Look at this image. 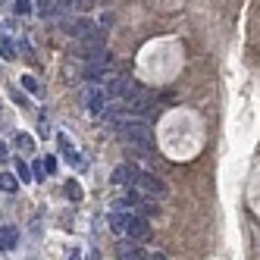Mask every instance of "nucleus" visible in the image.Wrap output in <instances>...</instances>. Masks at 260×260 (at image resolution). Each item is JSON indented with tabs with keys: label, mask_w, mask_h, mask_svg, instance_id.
Returning a JSON list of instances; mask_svg holds the SVG:
<instances>
[{
	"label": "nucleus",
	"mask_w": 260,
	"mask_h": 260,
	"mask_svg": "<svg viewBox=\"0 0 260 260\" xmlns=\"http://www.w3.org/2000/svg\"><path fill=\"white\" fill-rule=\"evenodd\" d=\"M138 207H141V213H144V216H151V213L157 210V204H154V201H141Z\"/></svg>",
	"instance_id": "f3484780"
},
{
	"label": "nucleus",
	"mask_w": 260,
	"mask_h": 260,
	"mask_svg": "<svg viewBox=\"0 0 260 260\" xmlns=\"http://www.w3.org/2000/svg\"><path fill=\"white\" fill-rule=\"evenodd\" d=\"M16 144H19L22 151H31V154H35V138H31V135H19V138H16Z\"/></svg>",
	"instance_id": "4468645a"
},
{
	"label": "nucleus",
	"mask_w": 260,
	"mask_h": 260,
	"mask_svg": "<svg viewBox=\"0 0 260 260\" xmlns=\"http://www.w3.org/2000/svg\"><path fill=\"white\" fill-rule=\"evenodd\" d=\"M116 132L122 138L125 147H135V151H151L154 147V138H151V125H147L144 119H122L116 125Z\"/></svg>",
	"instance_id": "f257e3e1"
},
{
	"label": "nucleus",
	"mask_w": 260,
	"mask_h": 260,
	"mask_svg": "<svg viewBox=\"0 0 260 260\" xmlns=\"http://www.w3.org/2000/svg\"><path fill=\"white\" fill-rule=\"evenodd\" d=\"M113 185H138L141 182V170L135 163H119L113 170V179H110Z\"/></svg>",
	"instance_id": "7ed1b4c3"
},
{
	"label": "nucleus",
	"mask_w": 260,
	"mask_h": 260,
	"mask_svg": "<svg viewBox=\"0 0 260 260\" xmlns=\"http://www.w3.org/2000/svg\"><path fill=\"white\" fill-rule=\"evenodd\" d=\"M16 241H19V232H16V226H10V222H4L0 226V251H13L16 248Z\"/></svg>",
	"instance_id": "6e6552de"
},
{
	"label": "nucleus",
	"mask_w": 260,
	"mask_h": 260,
	"mask_svg": "<svg viewBox=\"0 0 260 260\" xmlns=\"http://www.w3.org/2000/svg\"><path fill=\"white\" fill-rule=\"evenodd\" d=\"M44 166H47V173H57V160H53V157H47Z\"/></svg>",
	"instance_id": "a211bd4d"
},
{
	"label": "nucleus",
	"mask_w": 260,
	"mask_h": 260,
	"mask_svg": "<svg viewBox=\"0 0 260 260\" xmlns=\"http://www.w3.org/2000/svg\"><path fill=\"white\" fill-rule=\"evenodd\" d=\"M22 85H25V88L31 91V94H41V85H38V82H35L31 76H22Z\"/></svg>",
	"instance_id": "2eb2a0df"
},
{
	"label": "nucleus",
	"mask_w": 260,
	"mask_h": 260,
	"mask_svg": "<svg viewBox=\"0 0 260 260\" xmlns=\"http://www.w3.org/2000/svg\"><path fill=\"white\" fill-rule=\"evenodd\" d=\"M16 173H19V179H22V182H35V170H31L28 163H22V160L16 163Z\"/></svg>",
	"instance_id": "f8f14e48"
},
{
	"label": "nucleus",
	"mask_w": 260,
	"mask_h": 260,
	"mask_svg": "<svg viewBox=\"0 0 260 260\" xmlns=\"http://www.w3.org/2000/svg\"><path fill=\"white\" fill-rule=\"evenodd\" d=\"M141 188L144 191H151V194H157V198H166L170 194V188H166V182L163 179H157V176H151V173H141Z\"/></svg>",
	"instance_id": "423d86ee"
},
{
	"label": "nucleus",
	"mask_w": 260,
	"mask_h": 260,
	"mask_svg": "<svg viewBox=\"0 0 260 260\" xmlns=\"http://www.w3.org/2000/svg\"><path fill=\"white\" fill-rule=\"evenodd\" d=\"M85 107H88V113H94V116H104L107 113V107H110V94H107V85H94L91 82L85 88Z\"/></svg>",
	"instance_id": "f03ea898"
},
{
	"label": "nucleus",
	"mask_w": 260,
	"mask_h": 260,
	"mask_svg": "<svg viewBox=\"0 0 260 260\" xmlns=\"http://www.w3.org/2000/svg\"><path fill=\"white\" fill-rule=\"evenodd\" d=\"M128 238H138V241H147L151 238V222H147V216H132L128 219Z\"/></svg>",
	"instance_id": "39448f33"
},
{
	"label": "nucleus",
	"mask_w": 260,
	"mask_h": 260,
	"mask_svg": "<svg viewBox=\"0 0 260 260\" xmlns=\"http://www.w3.org/2000/svg\"><path fill=\"white\" fill-rule=\"evenodd\" d=\"M57 144H60V151H63V160L69 163V166H76V170H85V157H79V151H76V144H72L63 132H57Z\"/></svg>",
	"instance_id": "20e7f679"
},
{
	"label": "nucleus",
	"mask_w": 260,
	"mask_h": 260,
	"mask_svg": "<svg viewBox=\"0 0 260 260\" xmlns=\"http://www.w3.org/2000/svg\"><path fill=\"white\" fill-rule=\"evenodd\" d=\"M66 198H69V201H82V185H79L76 179L66 182Z\"/></svg>",
	"instance_id": "9b49d317"
},
{
	"label": "nucleus",
	"mask_w": 260,
	"mask_h": 260,
	"mask_svg": "<svg viewBox=\"0 0 260 260\" xmlns=\"http://www.w3.org/2000/svg\"><path fill=\"white\" fill-rule=\"evenodd\" d=\"M16 13H19V16L31 13V0H16Z\"/></svg>",
	"instance_id": "dca6fc26"
},
{
	"label": "nucleus",
	"mask_w": 260,
	"mask_h": 260,
	"mask_svg": "<svg viewBox=\"0 0 260 260\" xmlns=\"http://www.w3.org/2000/svg\"><path fill=\"white\" fill-rule=\"evenodd\" d=\"M128 219H132V216H125V213L113 210V213H110V229H113L116 235H125V232H128Z\"/></svg>",
	"instance_id": "1a4fd4ad"
},
{
	"label": "nucleus",
	"mask_w": 260,
	"mask_h": 260,
	"mask_svg": "<svg viewBox=\"0 0 260 260\" xmlns=\"http://www.w3.org/2000/svg\"><path fill=\"white\" fill-rule=\"evenodd\" d=\"M116 254H119L122 260H141V257H147V254L141 251V245H138V238L119 241V245H116Z\"/></svg>",
	"instance_id": "0eeeda50"
},
{
	"label": "nucleus",
	"mask_w": 260,
	"mask_h": 260,
	"mask_svg": "<svg viewBox=\"0 0 260 260\" xmlns=\"http://www.w3.org/2000/svg\"><path fill=\"white\" fill-rule=\"evenodd\" d=\"M0 53H4V60H13L16 57V47H13V41L4 35V41H0Z\"/></svg>",
	"instance_id": "ddd939ff"
},
{
	"label": "nucleus",
	"mask_w": 260,
	"mask_h": 260,
	"mask_svg": "<svg viewBox=\"0 0 260 260\" xmlns=\"http://www.w3.org/2000/svg\"><path fill=\"white\" fill-rule=\"evenodd\" d=\"M19 182H22V179H16V176H10V173H4V176H0V188H4L7 194H13L16 188H19Z\"/></svg>",
	"instance_id": "9d476101"
}]
</instances>
